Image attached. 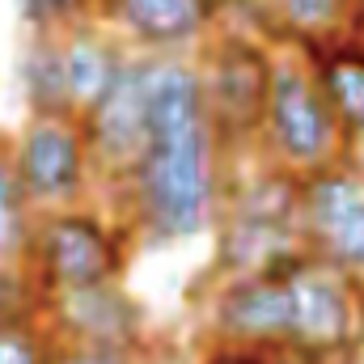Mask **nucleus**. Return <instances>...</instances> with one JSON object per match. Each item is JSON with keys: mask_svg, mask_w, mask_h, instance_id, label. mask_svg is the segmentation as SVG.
Listing matches in <instances>:
<instances>
[{"mask_svg": "<svg viewBox=\"0 0 364 364\" xmlns=\"http://www.w3.org/2000/svg\"><path fill=\"white\" fill-rule=\"evenodd\" d=\"M352 157H356V161H360V166H364V140H360V144H356V149H352Z\"/></svg>", "mask_w": 364, "mask_h": 364, "instance_id": "a878e982", "label": "nucleus"}, {"mask_svg": "<svg viewBox=\"0 0 364 364\" xmlns=\"http://www.w3.org/2000/svg\"><path fill=\"white\" fill-rule=\"evenodd\" d=\"M93 17L132 55H186L220 17V0H97Z\"/></svg>", "mask_w": 364, "mask_h": 364, "instance_id": "9d476101", "label": "nucleus"}, {"mask_svg": "<svg viewBox=\"0 0 364 364\" xmlns=\"http://www.w3.org/2000/svg\"><path fill=\"white\" fill-rule=\"evenodd\" d=\"M132 246H136V229L123 216L110 220L93 203L38 212L21 255V272L30 275L38 296H55L68 288L123 279Z\"/></svg>", "mask_w": 364, "mask_h": 364, "instance_id": "f03ea898", "label": "nucleus"}, {"mask_svg": "<svg viewBox=\"0 0 364 364\" xmlns=\"http://www.w3.org/2000/svg\"><path fill=\"white\" fill-rule=\"evenodd\" d=\"M38 309H43V296L34 292V284L21 272V263L0 267V331L13 326V322L38 318Z\"/></svg>", "mask_w": 364, "mask_h": 364, "instance_id": "412c9836", "label": "nucleus"}, {"mask_svg": "<svg viewBox=\"0 0 364 364\" xmlns=\"http://www.w3.org/2000/svg\"><path fill=\"white\" fill-rule=\"evenodd\" d=\"M296 237L318 263L364 284V166L352 153L301 178Z\"/></svg>", "mask_w": 364, "mask_h": 364, "instance_id": "423d86ee", "label": "nucleus"}, {"mask_svg": "<svg viewBox=\"0 0 364 364\" xmlns=\"http://www.w3.org/2000/svg\"><path fill=\"white\" fill-rule=\"evenodd\" d=\"M255 4H259V26L267 34L301 47L309 38L343 34L360 0H255Z\"/></svg>", "mask_w": 364, "mask_h": 364, "instance_id": "dca6fc26", "label": "nucleus"}, {"mask_svg": "<svg viewBox=\"0 0 364 364\" xmlns=\"http://www.w3.org/2000/svg\"><path fill=\"white\" fill-rule=\"evenodd\" d=\"M203 326L212 343H242V348H284L292 326L288 284L272 275H233L216 279L203 301Z\"/></svg>", "mask_w": 364, "mask_h": 364, "instance_id": "9b49d317", "label": "nucleus"}, {"mask_svg": "<svg viewBox=\"0 0 364 364\" xmlns=\"http://www.w3.org/2000/svg\"><path fill=\"white\" fill-rule=\"evenodd\" d=\"M47 335L55 343H85V348H132L144 352L149 314L144 305L123 288V279L68 288L55 296H43L38 309Z\"/></svg>", "mask_w": 364, "mask_h": 364, "instance_id": "1a4fd4ad", "label": "nucleus"}, {"mask_svg": "<svg viewBox=\"0 0 364 364\" xmlns=\"http://www.w3.org/2000/svg\"><path fill=\"white\" fill-rule=\"evenodd\" d=\"M216 246H212V279H233V275H255L272 263L275 255L301 246L296 229L267 225V220H246V216H216Z\"/></svg>", "mask_w": 364, "mask_h": 364, "instance_id": "4468645a", "label": "nucleus"}, {"mask_svg": "<svg viewBox=\"0 0 364 364\" xmlns=\"http://www.w3.org/2000/svg\"><path fill=\"white\" fill-rule=\"evenodd\" d=\"M296 60L309 68L318 93L326 97L335 123L343 127L348 144L364 140V43L352 34L309 38L296 47Z\"/></svg>", "mask_w": 364, "mask_h": 364, "instance_id": "f8f14e48", "label": "nucleus"}, {"mask_svg": "<svg viewBox=\"0 0 364 364\" xmlns=\"http://www.w3.org/2000/svg\"><path fill=\"white\" fill-rule=\"evenodd\" d=\"M17 4V21L30 34H64L68 26L93 17L97 0H13Z\"/></svg>", "mask_w": 364, "mask_h": 364, "instance_id": "6ab92c4d", "label": "nucleus"}, {"mask_svg": "<svg viewBox=\"0 0 364 364\" xmlns=\"http://www.w3.org/2000/svg\"><path fill=\"white\" fill-rule=\"evenodd\" d=\"M296 199H301V178L288 174V170H279V166L259 161V170H250V174H242V170L229 166L225 195H220V212L296 229Z\"/></svg>", "mask_w": 364, "mask_h": 364, "instance_id": "2eb2a0df", "label": "nucleus"}, {"mask_svg": "<svg viewBox=\"0 0 364 364\" xmlns=\"http://www.w3.org/2000/svg\"><path fill=\"white\" fill-rule=\"evenodd\" d=\"M55 339L47 335L43 318H26L0 331V364H47Z\"/></svg>", "mask_w": 364, "mask_h": 364, "instance_id": "aec40b11", "label": "nucleus"}, {"mask_svg": "<svg viewBox=\"0 0 364 364\" xmlns=\"http://www.w3.org/2000/svg\"><path fill=\"white\" fill-rule=\"evenodd\" d=\"M97 186H123L144 153V55H127L114 85L77 114Z\"/></svg>", "mask_w": 364, "mask_h": 364, "instance_id": "6e6552de", "label": "nucleus"}, {"mask_svg": "<svg viewBox=\"0 0 364 364\" xmlns=\"http://www.w3.org/2000/svg\"><path fill=\"white\" fill-rule=\"evenodd\" d=\"M199 90L203 114L212 127L216 149L233 166L237 157L255 153L267 93H272L275 47L255 30H212L199 43Z\"/></svg>", "mask_w": 364, "mask_h": 364, "instance_id": "7ed1b4c3", "label": "nucleus"}, {"mask_svg": "<svg viewBox=\"0 0 364 364\" xmlns=\"http://www.w3.org/2000/svg\"><path fill=\"white\" fill-rule=\"evenodd\" d=\"M255 153L259 161L279 166L296 178H309L352 153L343 127L335 123L326 97L318 93L309 68L296 55H275L272 93H267Z\"/></svg>", "mask_w": 364, "mask_h": 364, "instance_id": "20e7f679", "label": "nucleus"}, {"mask_svg": "<svg viewBox=\"0 0 364 364\" xmlns=\"http://www.w3.org/2000/svg\"><path fill=\"white\" fill-rule=\"evenodd\" d=\"M267 364H326V360H314V356L292 352V348H272L267 352ZM343 364H360V360H343Z\"/></svg>", "mask_w": 364, "mask_h": 364, "instance_id": "b1692460", "label": "nucleus"}, {"mask_svg": "<svg viewBox=\"0 0 364 364\" xmlns=\"http://www.w3.org/2000/svg\"><path fill=\"white\" fill-rule=\"evenodd\" d=\"M13 170L34 216L90 203L97 186L77 114H30L13 136Z\"/></svg>", "mask_w": 364, "mask_h": 364, "instance_id": "0eeeda50", "label": "nucleus"}, {"mask_svg": "<svg viewBox=\"0 0 364 364\" xmlns=\"http://www.w3.org/2000/svg\"><path fill=\"white\" fill-rule=\"evenodd\" d=\"M144 153L119 186L123 220L157 246L208 233L229 161L212 140L191 55H144Z\"/></svg>", "mask_w": 364, "mask_h": 364, "instance_id": "f257e3e1", "label": "nucleus"}, {"mask_svg": "<svg viewBox=\"0 0 364 364\" xmlns=\"http://www.w3.org/2000/svg\"><path fill=\"white\" fill-rule=\"evenodd\" d=\"M30 229H34V208L26 203V191L13 170V136L0 132V267L21 263Z\"/></svg>", "mask_w": 364, "mask_h": 364, "instance_id": "a211bd4d", "label": "nucleus"}, {"mask_svg": "<svg viewBox=\"0 0 364 364\" xmlns=\"http://www.w3.org/2000/svg\"><path fill=\"white\" fill-rule=\"evenodd\" d=\"M292 326L288 343L292 352H305L314 360L343 364L364 356V284L352 275L318 263L309 250L305 259L284 275Z\"/></svg>", "mask_w": 364, "mask_h": 364, "instance_id": "39448f33", "label": "nucleus"}, {"mask_svg": "<svg viewBox=\"0 0 364 364\" xmlns=\"http://www.w3.org/2000/svg\"><path fill=\"white\" fill-rule=\"evenodd\" d=\"M60 55H64L73 114H81V110H90L93 102L114 85V77H119V68L127 64L132 51L97 17H85V21H77V26H68L60 34Z\"/></svg>", "mask_w": 364, "mask_h": 364, "instance_id": "ddd939ff", "label": "nucleus"}, {"mask_svg": "<svg viewBox=\"0 0 364 364\" xmlns=\"http://www.w3.org/2000/svg\"><path fill=\"white\" fill-rule=\"evenodd\" d=\"M272 348H242V343H212L199 364H267Z\"/></svg>", "mask_w": 364, "mask_h": 364, "instance_id": "5701e85b", "label": "nucleus"}, {"mask_svg": "<svg viewBox=\"0 0 364 364\" xmlns=\"http://www.w3.org/2000/svg\"><path fill=\"white\" fill-rule=\"evenodd\" d=\"M47 364H144L132 348H85V343H55Z\"/></svg>", "mask_w": 364, "mask_h": 364, "instance_id": "4be33fe9", "label": "nucleus"}, {"mask_svg": "<svg viewBox=\"0 0 364 364\" xmlns=\"http://www.w3.org/2000/svg\"><path fill=\"white\" fill-rule=\"evenodd\" d=\"M348 30H352V38H360V43H364V4H356V13H352ZM348 30H343V34H348Z\"/></svg>", "mask_w": 364, "mask_h": 364, "instance_id": "393cba45", "label": "nucleus"}, {"mask_svg": "<svg viewBox=\"0 0 364 364\" xmlns=\"http://www.w3.org/2000/svg\"><path fill=\"white\" fill-rule=\"evenodd\" d=\"M21 97L30 114H73L68 102V77H64V55H60V34H30L21 47L17 64Z\"/></svg>", "mask_w": 364, "mask_h": 364, "instance_id": "f3484780", "label": "nucleus"}]
</instances>
